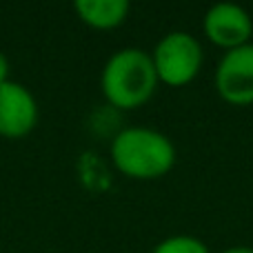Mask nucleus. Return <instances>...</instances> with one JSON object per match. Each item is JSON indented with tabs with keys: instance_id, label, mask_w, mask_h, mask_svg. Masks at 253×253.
Segmentation results:
<instances>
[{
	"instance_id": "nucleus-6",
	"label": "nucleus",
	"mask_w": 253,
	"mask_h": 253,
	"mask_svg": "<svg viewBox=\"0 0 253 253\" xmlns=\"http://www.w3.org/2000/svg\"><path fill=\"white\" fill-rule=\"evenodd\" d=\"M40 118L38 100L22 83L7 80L0 84V135L20 140L36 129Z\"/></svg>"
},
{
	"instance_id": "nucleus-3",
	"label": "nucleus",
	"mask_w": 253,
	"mask_h": 253,
	"mask_svg": "<svg viewBox=\"0 0 253 253\" xmlns=\"http://www.w3.org/2000/svg\"><path fill=\"white\" fill-rule=\"evenodd\" d=\"M158 83L167 87H187L198 78L205 62L200 40L189 31H169L151 51Z\"/></svg>"
},
{
	"instance_id": "nucleus-2",
	"label": "nucleus",
	"mask_w": 253,
	"mask_h": 253,
	"mask_svg": "<svg viewBox=\"0 0 253 253\" xmlns=\"http://www.w3.org/2000/svg\"><path fill=\"white\" fill-rule=\"evenodd\" d=\"M109 156L116 169L131 180L165 178L178 160L173 140L151 126H123L109 142Z\"/></svg>"
},
{
	"instance_id": "nucleus-11",
	"label": "nucleus",
	"mask_w": 253,
	"mask_h": 253,
	"mask_svg": "<svg viewBox=\"0 0 253 253\" xmlns=\"http://www.w3.org/2000/svg\"><path fill=\"white\" fill-rule=\"evenodd\" d=\"M220 253H253V247H245V245H238V247H227Z\"/></svg>"
},
{
	"instance_id": "nucleus-9",
	"label": "nucleus",
	"mask_w": 253,
	"mask_h": 253,
	"mask_svg": "<svg viewBox=\"0 0 253 253\" xmlns=\"http://www.w3.org/2000/svg\"><path fill=\"white\" fill-rule=\"evenodd\" d=\"M151 253H211V251L200 238L178 233V236H169L165 240H160L153 247Z\"/></svg>"
},
{
	"instance_id": "nucleus-10",
	"label": "nucleus",
	"mask_w": 253,
	"mask_h": 253,
	"mask_svg": "<svg viewBox=\"0 0 253 253\" xmlns=\"http://www.w3.org/2000/svg\"><path fill=\"white\" fill-rule=\"evenodd\" d=\"M7 80H9V60L4 56V51L0 49V84L7 83Z\"/></svg>"
},
{
	"instance_id": "nucleus-1",
	"label": "nucleus",
	"mask_w": 253,
	"mask_h": 253,
	"mask_svg": "<svg viewBox=\"0 0 253 253\" xmlns=\"http://www.w3.org/2000/svg\"><path fill=\"white\" fill-rule=\"evenodd\" d=\"M158 76L151 53L140 47H123L107 58L100 74L105 102L118 111L144 107L158 89Z\"/></svg>"
},
{
	"instance_id": "nucleus-5",
	"label": "nucleus",
	"mask_w": 253,
	"mask_h": 253,
	"mask_svg": "<svg viewBox=\"0 0 253 253\" xmlns=\"http://www.w3.org/2000/svg\"><path fill=\"white\" fill-rule=\"evenodd\" d=\"M202 31L211 44L229 51L251 42L253 18L236 2H215L202 18Z\"/></svg>"
},
{
	"instance_id": "nucleus-4",
	"label": "nucleus",
	"mask_w": 253,
	"mask_h": 253,
	"mask_svg": "<svg viewBox=\"0 0 253 253\" xmlns=\"http://www.w3.org/2000/svg\"><path fill=\"white\" fill-rule=\"evenodd\" d=\"M218 96L233 107L253 105V42L229 49L213 74Z\"/></svg>"
},
{
	"instance_id": "nucleus-8",
	"label": "nucleus",
	"mask_w": 253,
	"mask_h": 253,
	"mask_svg": "<svg viewBox=\"0 0 253 253\" xmlns=\"http://www.w3.org/2000/svg\"><path fill=\"white\" fill-rule=\"evenodd\" d=\"M78 171H80L83 182L89 189H93V191H100V189L109 187V182H111V175L107 173L105 162L96 153H84L78 162Z\"/></svg>"
},
{
	"instance_id": "nucleus-7",
	"label": "nucleus",
	"mask_w": 253,
	"mask_h": 253,
	"mask_svg": "<svg viewBox=\"0 0 253 253\" xmlns=\"http://www.w3.org/2000/svg\"><path fill=\"white\" fill-rule=\"evenodd\" d=\"M74 9L87 27L98 31H109L126 20L131 4L126 0H76Z\"/></svg>"
}]
</instances>
